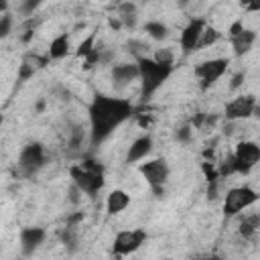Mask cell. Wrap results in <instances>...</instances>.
<instances>
[{
  "mask_svg": "<svg viewBox=\"0 0 260 260\" xmlns=\"http://www.w3.org/2000/svg\"><path fill=\"white\" fill-rule=\"evenodd\" d=\"M2 124H4V116L0 114V128H2Z\"/></svg>",
  "mask_w": 260,
  "mask_h": 260,
  "instance_id": "obj_30",
  "label": "cell"
},
{
  "mask_svg": "<svg viewBox=\"0 0 260 260\" xmlns=\"http://www.w3.org/2000/svg\"><path fill=\"white\" fill-rule=\"evenodd\" d=\"M205 20L203 18H191L183 30H181V37H179V43H181V49L183 53H191L195 49H199V43H201V37H203V30H205Z\"/></svg>",
  "mask_w": 260,
  "mask_h": 260,
  "instance_id": "obj_11",
  "label": "cell"
},
{
  "mask_svg": "<svg viewBox=\"0 0 260 260\" xmlns=\"http://www.w3.org/2000/svg\"><path fill=\"white\" fill-rule=\"evenodd\" d=\"M148 240V234L146 230L142 228H134V230H120L116 236H114V242H112V252L120 258V256H128V254H134L136 250H140Z\"/></svg>",
  "mask_w": 260,
  "mask_h": 260,
  "instance_id": "obj_6",
  "label": "cell"
},
{
  "mask_svg": "<svg viewBox=\"0 0 260 260\" xmlns=\"http://www.w3.org/2000/svg\"><path fill=\"white\" fill-rule=\"evenodd\" d=\"M219 37H221V32H219L217 28L205 26V30H203V37H201V43H199V47H209V45H215V43L219 41Z\"/></svg>",
  "mask_w": 260,
  "mask_h": 260,
  "instance_id": "obj_21",
  "label": "cell"
},
{
  "mask_svg": "<svg viewBox=\"0 0 260 260\" xmlns=\"http://www.w3.org/2000/svg\"><path fill=\"white\" fill-rule=\"evenodd\" d=\"M256 108H258V102L252 93H240L225 104L223 116L228 122H242V120H248L250 116H254Z\"/></svg>",
  "mask_w": 260,
  "mask_h": 260,
  "instance_id": "obj_9",
  "label": "cell"
},
{
  "mask_svg": "<svg viewBox=\"0 0 260 260\" xmlns=\"http://www.w3.org/2000/svg\"><path fill=\"white\" fill-rule=\"evenodd\" d=\"M69 177H71L73 185L85 195L100 193L104 183H106L104 181V167L93 158H83L81 162L73 165L69 169Z\"/></svg>",
  "mask_w": 260,
  "mask_h": 260,
  "instance_id": "obj_3",
  "label": "cell"
},
{
  "mask_svg": "<svg viewBox=\"0 0 260 260\" xmlns=\"http://www.w3.org/2000/svg\"><path fill=\"white\" fill-rule=\"evenodd\" d=\"M256 201H258V193L252 187H248V185L232 187L223 195V213L240 215L244 209H250L252 205H256Z\"/></svg>",
  "mask_w": 260,
  "mask_h": 260,
  "instance_id": "obj_4",
  "label": "cell"
},
{
  "mask_svg": "<svg viewBox=\"0 0 260 260\" xmlns=\"http://www.w3.org/2000/svg\"><path fill=\"white\" fill-rule=\"evenodd\" d=\"M152 59L156 63H160V65H171V67L175 63V55H173L171 49H156V53L152 55Z\"/></svg>",
  "mask_w": 260,
  "mask_h": 260,
  "instance_id": "obj_23",
  "label": "cell"
},
{
  "mask_svg": "<svg viewBox=\"0 0 260 260\" xmlns=\"http://www.w3.org/2000/svg\"><path fill=\"white\" fill-rule=\"evenodd\" d=\"M93 49H95V47H93V35H89V37L79 45V49H77V57H83V59H85Z\"/></svg>",
  "mask_w": 260,
  "mask_h": 260,
  "instance_id": "obj_24",
  "label": "cell"
},
{
  "mask_svg": "<svg viewBox=\"0 0 260 260\" xmlns=\"http://www.w3.org/2000/svg\"><path fill=\"white\" fill-rule=\"evenodd\" d=\"M150 150H152V136L142 134L130 144V148L126 152V162H140L150 154Z\"/></svg>",
  "mask_w": 260,
  "mask_h": 260,
  "instance_id": "obj_14",
  "label": "cell"
},
{
  "mask_svg": "<svg viewBox=\"0 0 260 260\" xmlns=\"http://www.w3.org/2000/svg\"><path fill=\"white\" fill-rule=\"evenodd\" d=\"M47 238V232L39 225H28V228H22L20 234H18V246H20V252L22 256H32L45 242Z\"/></svg>",
  "mask_w": 260,
  "mask_h": 260,
  "instance_id": "obj_12",
  "label": "cell"
},
{
  "mask_svg": "<svg viewBox=\"0 0 260 260\" xmlns=\"http://www.w3.org/2000/svg\"><path fill=\"white\" fill-rule=\"evenodd\" d=\"M47 63H49L47 55L26 53V55L22 57V61H20V71H18L20 79H28V77H32V75H35V73H39Z\"/></svg>",
  "mask_w": 260,
  "mask_h": 260,
  "instance_id": "obj_16",
  "label": "cell"
},
{
  "mask_svg": "<svg viewBox=\"0 0 260 260\" xmlns=\"http://www.w3.org/2000/svg\"><path fill=\"white\" fill-rule=\"evenodd\" d=\"M37 6H39V2H26V4L22 6V10H24V12H30V10H35Z\"/></svg>",
  "mask_w": 260,
  "mask_h": 260,
  "instance_id": "obj_27",
  "label": "cell"
},
{
  "mask_svg": "<svg viewBox=\"0 0 260 260\" xmlns=\"http://www.w3.org/2000/svg\"><path fill=\"white\" fill-rule=\"evenodd\" d=\"M138 173L144 177V181L148 183V187L156 195H160L165 191L167 181H169L171 169H169V165H167L165 158H150V160L138 165Z\"/></svg>",
  "mask_w": 260,
  "mask_h": 260,
  "instance_id": "obj_5",
  "label": "cell"
},
{
  "mask_svg": "<svg viewBox=\"0 0 260 260\" xmlns=\"http://www.w3.org/2000/svg\"><path fill=\"white\" fill-rule=\"evenodd\" d=\"M144 32L152 41H165L169 37V26L162 20H148V22H144Z\"/></svg>",
  "mask_w": 260,
  "mask_h": 260,
  "instance_id": "obj_20",
  "label": "cell"
},
{
  "mask_svg": "<svg viewBox=\"0 0 260 260\" xmlns=\"http://www.w3.org/2000/svg\"><path fill=\"white\" fill-rule=\"evenodd\" d=\"M242 81H244V73L240 71V73H236V75L232 77V83H230V87H232V89H236L238 85H242Z\"/></svg>",
  "mask_w": 260,
  "mask_h": 260,
  "instance_id": "obj_26",
  "label": "cell"
},
{
  "mask_svg": "<svg viewBox=\"0 0 260 260\" xmlns=\"http://www.w3.org/2000/svg\"><path fill=\"white\" fill-rule=\"evenodd\" d=\"M47 162V150L41 142H28L18 154V169L24 175H35Z\"/></svg>",
  "mask_w": 260,
  "mask_h": 260,
  "instance_id": "obj_10",
  "label": "cell"
},
{
  "mask_svg": "<svg viewBox=\"0 0 260 260\" xmlns=\"http://www.w3.org/2000/svg\"><path fill=\"white\" fill-rule=\"evenodd\" d=\"M138 79V67L136 61L134 63H120L112 67V85L116 89H122L126 85H130L132 81Z\"/></svg>",
  "mask_w": 260,
  "mask_h": 260,
  "instance_id": "obj_13",
  "label": "cell"
},
{
  "mask_svg": "<svg viewBox=\"0 0 260 260\" xmlns=\"http://www.w3.org/2000/svg\"><path fill=\"white\" fill-rule=\"evenodd\" d=\"M6 8H8V4L0 0V14H4V12H6Z\"/></svg>",
  "mask_w": 260,
  "mask_h": 260,
  "instance_id": "obj_29",
  "label": "cell"
},
{
  "mask_svg": "<svg viewBox=\"0 0 260 260\" xmlns=\"http://www.w3.org/2000/svg\"><path fill=\"white\" fill-rule=\"evenodd\" d=\"M258 230H260V215H258V213H246V215L240 219L238 234H240L242 240L254 242L256 236H258Z\"/></svg>",
  "mask_w": 260,
  "mask_h": 260,
  "instance_id": "obj_18",
  "label": "cell"
},
{
  "mask_svg": "<svg viewBox=\"0 0 260 260\" xmlns=\"http://www.w3.org/2000/svg\"><path fill=\"white\" fill-rule=\"evenodd\" d=\"M69 49H71L69 35H67V32H61V35H57L55 39H51L49 49H47V59L59 61V59H63V57L69 55Z\"/></svg>",
  "mask_w": 260,
  "mask_h": 260,
  "instance_id": "obj_19",
  "label": "cell"
},
{
  "mask_svg": "<svg viewBox=\"0 0 260 260\" xmlns=\"http://www.w3.org/2000/svg\"><path fill=\"white\" fill-rule=\"evenodd\" d=\"M136 67H138V81H140V93L144 100L152 98V93L171 77L173 67L171 65H160L148 55H138L136 57Z\"/></svg>",
  "mask_w": 260,
  "mask_h": 260,
  "instance_id": "obj_2",
  "label": "cell"
},
{
  "mask_svg": "<svg viewBox=\"0 0 260 260\" xmlns=\"http://www.w3.org/2000/svg\"><path fill=\"white\" fill-rule=\"evenodd\" d=\"M230 41H232V49H234V53H236L238 57L248 55V53L252 51L254 43H256V30H252V28H242L240 32L232 35Z\"/></svg>",
  "mask_w": 260,
  "mask_h": 260,
  "instance_id": "obj_15",
  "label": "cell"
},
{
  "mask_svg": "<svg viewBox=\"0 0 260 260\" xmlns=\"http://www.w3.org/2000/svg\"><path fill=\"white\" fill-rule=\"evenodd\" d=\"M228 65H230V61H228L225 57H215V59H207V61L199 63L193 73H195V77L199 79L201 89H207V87H211L217 79H221V77L225 75V71H228Z\"/></svg>",
  "mask_w": 260,
  "mask_h": 260,
  "instance_id": "obj_8",
  "label": "cell"
},
{
  "mask_svg": "<svg viewBox=\"0 0 260 260\" xmlns=\"http://www.w3.org/2000/svg\"><path fill=\"white\" fill-rule=\"evenodd\" d=\"M130 201H132L130 193H126L124 189H114L106 197V211L110 215H118V213H122L130 205Z\"/></svg>",
  "mask_w": 260,
  "mask_h": 260,
  "instance_id": "obj_17",
  "label": "cell"
},
{
  "mask_svg": "<svg viewBox=\"0 0 260 260\" xmlns=\"http://www.w3.org/2000/svg\"><path fill=\"white\" fill-rule=\"evenodd\" d=\"M238 175H248L260 162V146L254 140H240L232 152Z\"/></svg>",
  "mask_w": 260,
  "mask_h": 260,
  "instance_id": "obj_7",
  "label": "cell"
},
{
  "mask_svg": "<svg viewBox=\"0 0 260 260\" xmlns=\"http://www.w3.org/2000/svg\"><path fill=\"white\" fill-rule=\"evenodd\" d=\"M203 260H225V258L217 256V254H207V256H203Z\"/></svg>",
  "mask_w": 260,
  "mask_h": 260,
  "instance_id": "obj_28",
  "label": "cell"
},
{
  "mask_svg": "<svg viewBox=\"0 0 260 260\" xmlns=\"http://www.w3.org/2000/svg\"><path fill=\"white\" fill-rule=\"evenodd\" d=\"M132 116H134V104L130 100L98 93L87 108L91 146H98L100 142H104L116 128H120Z\"/></svg>",
  "mask_w": 260,
  "mask_h": 260,
  "instance_id": "obj_1",
  "label": "cell"
},
{
  "mask_svg": "<svg viewBox=\"0 0 260 260\" xmlns=\"http://www.w3.org/2000/svg\"><path fill=\"white\" fill-rule=\"evenodd\" d=\"M191 126H181L179 130H177V140H181V142H187L189 138H191Z\"/></svg>",
  "mask_w": 260,
  "mask_h": 260,
  "instance_id": "obj_25",
  "label": "cell"
},
{
  "mask_svg": "<svg viewBox=\"0 0 260 260\" xmlns=\"http://www.w3.org/2000/svg\"><path fill=\"white\" fill-rule=\"evenodd\" d=\"M12 26H14V18L10 12H4L0 14V41L6 39L10 32H12Z\"/></svg>",
  "mask_w": 260,
  "mask_h": 260,
  "instance_id": "obj_22",
  "label": "cell"
}]
</instances>
